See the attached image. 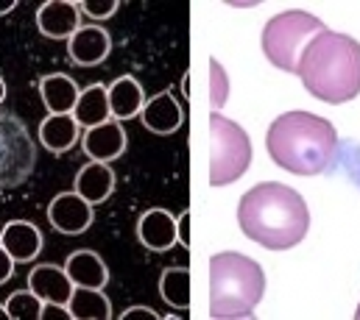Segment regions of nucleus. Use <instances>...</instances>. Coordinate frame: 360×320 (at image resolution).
<instances>
[{
    "label": "nucleus",
    "instance_id": "f257e3e1",
    "mask_svg": "<svg viewBox=\"0 0 360 320\" xmlns=\"http://www.w3.org/2000/svg\"><path fill=\"white\" fill-rule=\"evenodd\" d=\"M240 232L269 251H288L307 237L310 212L304 198L279 184L263 181L252 187L238 204Z\"/></svg>",
    "mask_w": 360,
    "mask_h": 320
},
{
    "label": "nucleus",
    "instance_id": "f03ea898",
    "mask_svg": "<svg viewBox=\"0 0 360 320\" xmlns=\"http://www.w3.org/2000/svg\"><path fill=\"white\" fill-rule=\"evenodd\" d=\"M266 151L271 161L293 175H319L338 154L335 126L310 112H285L269 126Z\"/></svg>",
    "mask_w": 360,
    "mask_h": 320
},
{
    "label": "nucleus",
    "instance_id": "7ed1b4c3",
    "mask_svg": "<svg viewBox=\"0 0 360 320\" xmlns=\"http://www.w3.org/2000/svg\"><path fill=\"white\" fill-rule=\"evenodd\" d=\"M296 76L302 79L304 89L324 100V103H347L360 95V42L335 34L321 31L304 48Z\"/></svg>",
    "mask_w": 360,
    "mask_h": 320
},
{
    "label": "nucleus",
    "instance_id": "20e7f679",
    "mask_svg": "<svg viewBox=\"0 0 360 320\" xmlns=\"http://www.w3.org/2000/svg\"><path fill=\"white\" fill-rule=\"evenodd\" d=\"M266 293V273L252 256L224 251L210 259V318H252Z\"/></svg>",
    "mask_w": 360,
    "mask_h": 320
},
{
    "label": "nucleus",
    "instance_id": "39448f33",
    "mask_svg": "<svg viewBox=\"0 0 360 320\" xmlns=\"http://www.w3.org/2000/svg\"><path fill=\"white\" fill-rule=\"evenodd\" d=\"M324 31V22L307 11H282L271 17L263 28V53L271 65L282 73H296L299 59L313 36Z\"/></svg>",
    "mask_w": 360,
    "mask_h": 320
},
{
    "label": "nucleus",
    "instance_id": "423d86ee",
    "mask_svg": "<svg viewBox=\"0 0 360 320\" xmlns=\"http://www.w3.org/2000/svg\"><path fill=\"white\" fill-rule=\"evenodd\" d=\"M252 167L249 134L229 117L212 112L210 117V184L229 187Z\"/></svg>",
    "mask_w": 360,
    "mask_h": 320
},
{
    "label": "nucleus",
    "instance_id": "0eeeda50",
    "mask_svg": "<svg viewBox=\"0 0 360 320\" xmlns=\"http://www.w3.org/2000/svg\"><path fill=\"white\" fill-rule=\"evenodd\" d=\"M37 161L34 140L14 112H0V187H20Z\"/></svg>",
    "mask_w": 360,
    "mask_h": 320
},
{
    "label": "nucleus",
    "instance_id": "6e6552de",
    "mask_svg": "<svg viewBox=\"0 0 360 320\" xmlns=\"http://www.w3.org/2000/svg\"><path fill=\"white\" fill-rule=\"evenodd\" d=\"M48 220L59 234H84L95 220V212L79 192H62L51 201Z\"/></svg>",
    "mask_w": 360,
    "mask_h": 320
},
{
    "label": "nucleus",
    "instance_id": "1a4fd4ad",
    "mask_svg": "<svg viewBox=\"0 0 360 320\" xmlns=\"http://www.w3.org/2000/svg\"><path fill=\"white\" fill-rule=\"evenodd\" d=\"M28 290L34 295H39L45 304L68 307V301L73 295V281H70L68 270L59 265H37L28 273Z\"/></svg>",
    "mask_w": 360,
    "mask_h": 320
},
{
    "label": "nucleus",
    "instance_id": "9d476101",
    "mask_svg": "<svg viewBox=\"0 0 360 320\" xmlns=\"http://www.w3.org/2000/svg\"><path fill=\"white\" fill-rule=\"evenodd\" d=\"M37 28L42 36L68 39L79 31V3L70 0H48L37 11Z\"/></svg>",
    "mask_w": 360,
    "mask_h": 320
},
{
    "label": "nucleus",
    "instance_id": "9b49d317",
    "mask_svg": "<svg viewBox=\"0 0 360 320\" xmlns=\"http://www.w3.org/2000/svg\"><path fill=\"white\" fill-rule=\"evenodd\" d=\"M82 148H84V154L90 159L106 164V161L117 159L126 151V131H123V126L117 120H106V123L84 131Z\"/></svg>",
    "mask_w": 360,
    "mask_h": 320
},
{
    "label": "nucleus",
    "instance_id": "f8f14e48",
    "mask_svg": "<svg viewBox=\"0 0 360 320\" xmlns=\"http://www.w3.org/2000/svg\"><path fill=\"white\" fill-rule=\"evenodd\" d=\"M137 237L148 251H168L179 240V229L171 212L165 209H148L137 223Z\"/></svg>",
    "mask_w": 360,
    "mask_h": 320
},
{
    "label": "nucleus",
    "instance_id": "ddd939ff",
    "mask_svg": "<svg viewBox=\"0 0 360 320\" xmlns=\"http://www.w3.org/2000/svg\"><path fill=\"white\" fill-rule=\"evenodd\" d=\"M112 51V36L101 25H84L70 36V59L82 67L101 65Z\"/></svg>",
    "mask_w": 360,
    "mask_h": 320
},
{
    "label": "nucleus",
    "instance_id": "4468645a",
    "mask_svg": "<svg viewBox=\"0 0 360 320\" xmlns=\"http://www.w3.org/2000/svg\"><path fill=\"white\" fill-rule=\"evenodd\" d=\"M0 245L8 251L14 262H31L42 251V234L28 220H11L0 232Z\"/></svg>",
    "mask_w": 360,
    "mask_h": 320
},
{
    "label": "nucleus",
    "instance_id": "2eb2a0df",
    "mask_svg": "<svg viewBox=\"0 0 360 320\" xmlns=\"http://www.w3.org/2000/svg\"><path fill=\"white\" fill-rule=\"evenodd\" d=\"M143 123H146L148 131L165 137V134H174L181 123H184V112H181L179 100L165 89V92L154 95L143 106Z\"/></svg>",
    "mask_w": 360,
    "mask_h": 320
},
{
    "label": "nucleus",
    "instance_id": "dca6fc26",
    "mask_svg": "<svg viewBox=\"0 0 360 320\" xmlns=\"http://www.w3.org/2000/svg\"><path fill=\"white\" fill-rule=\"evenodd\" d=\"M65 270L70 276V281L76 287H90V290H103L106 281H109V273H106V265L103 259L90 251V248H82V251H73L65 262Z\"/></svg>",
    "mask_w": 360,
    "mask_h": 320
},
{
    "label": "nucleus",
    "instance_id": "f3484780",
    "mask_svg": "<svg viewBox=\"0 0 360 320\" xmlns=\"http://www.w3.org/2000/svg\"><path fill=\"white\" fill-rule=\"evenodd\" d=\"M76 192L87 201V204H101L115 192V173L109 164L103 161H90L79 170L76 175Z\"/></svg>",
    "mask_w": 360,
    "mask_h": 320
},
{
    "label": "nucleus",
    "instance_id": "a211bd4d",
    "mask_svg": "<svg viewBox=\"0 0 360 320\" xmlns=\"http://www.w3.org/2000/svg\"><path fill=\"white\" fill-rule=\"evenodd\" d=\"M39 95H42V103L48 106L51 114H70L76 109L82 92H79L73 79L53 73V76H45L39 81Z\"/></svg>",
    "mask_w": 360,
    "mask_h": 320
},
{
    "label": "nucleus",
    "instance_id": "6ab92c4d",
    "mask_svg": "<svg viewBox=\"0 0 360 320\" xmlns=\"http://www.w3.org/2000/svg\"><path fill=\"white\" fill-rule=\"evenodd\" d=\"M39 142L51 154H65L79 142V123L73 114H51L39 126Z\"/></svg>",
    "mask_w": 360,
    "mask_h": 320
},
{
    "label": "nucleus",
    "instance_id": "aec40b11",
    "mask_svg": "<svg viewBox=\"0 0 360 320\" xmlns=\"http://www.w3.org/2000/svg\"><path fill=\"white\" fill-rule=\"evenodd\" d=\"M146 106V95H143V86L131 76H123L109 86V112L112 117L117 120H129L134 114H140Z\"/></svg>",
    "mask_w": 360,
    "mask_h": 320
},
{
    "label": "nucleus",
    "instance_id": "412c9836",
    "mask_svg": "<svg viewBox=\"0 0 360 320\" xmlns=\"http://www.w3.org/2000/svg\"><path fill=\"white\" fill-rule=\"evenodd\" d=\"M73 117L79 126L84 128H95L101 123H106L112 117L109 112V89L103 84H92L79 95V103L73 109Z\"/></svg>",
    "mask_w": 360,
    "mask_h": 320
},
{
    "label": "nucleus",
    "instance_id": "4be33fe9",
    "mask_svg": "<svg viewBox=\"0 0 360 320\" xmlns=\"http://www.w3.org/2000/svg\"><path fill=\"white\" fill-rule=\"evenodd\" d=\"M68 312L73 320H106L112 318V304L101 290L79 287L68 301Z\"/></svg>",
    "mask_w": 360,
    "mask_h": 320
},
{
    "label": "nucleus",
    "instance_id": "5701e85b",
    "mask_svg": "<svg viewBox=\"0 0 360 320\" xmlns=\"http://www.w3.org/2000/svg\"><path fill=\"white\" fill-rule=\"evenodd\" d=\"M160 295L168 307L187 309L190 307V270L187 267H168L160 279Z\"/></svg>",
    "mask_w": 360,
    "mask_h": 320
},
{
    "label": "nucleus",
    "instance_id": "b1692460",
    "mask_svg": "<svg viewBox=\"0 0 360 320\" xmlns=\"http://www.w3.org/2000/svg\"><path fill=\"white\" fill-rule=\"evenodd\" d=\"M6 307V312H8V318L11 320H39L42 318V307H45V301L39 298V295H34L31 290H17V293H11L8 295V301L3 304Z\"/></svg>",
    "mask_w": 360,
    "mask_h": 320
},
{
    "label": "nucleus",
    "instance_id": "393cba45",
    "mask_svg": "<svg viewBox=\"0 0 360 320\" xmlns=\"http://www.w3.org/2000/svg\"><path fill=\"white\" fill-rule=\"evenodd\" d=\"M210 103H212V109L218 112L224 103H226V98H229V79H226V70L221 67V62H210Z\"/></svg>",
    "mask_w": 360,
    "mask_h": 320
},
{
    "label": "nucleus",
    "instance_id": "a878e982",
    "mask_svg": "<svg viewBox=\"0 0 360 320\" xmlns=\"http://www.w3.org/2000/svg\"><path fill=\"white\" fill-rule=\"evenodd\" d=\"M90 17H95V20H103V17H112L115 11H117V0H103V3H95V0H84V3H79Z\"/></svg>",
    "mask_w": 360,
    "mask_h": 320
},
{
    "label": "nucleus",
    "instance_id": "bb28decb",
    "mask_svg": "<svg viewBox=\"0 0 360 320\" xmlns=\"http://www.w3.org/2000/svg\"><path fill=\"white\" fill-rule=\"evenodd\" d=\"M344 167H347V173L360 184V148L358 145H347V148H344Z\"/></svg>",
    "mask_w": 360,
    "mask_h": 320
},
{
    "label": "nucleus",
    "instance_id": "cd10ccee",
    "mask_svg": "<svg viewBox=\"0 0 360 320\" xmlns=\"http://www.w3.org/2000/svg\"><path fill=\"white\" fill-rule=\"evenodd\" d=\"M14 276V259L8 256V251L0 245V284H6Z\"/></svg>",
    "mask_w": 360,
    "mask_h": 320
},
{
    "label": "nucleus",
    "instance_id": "c85d7f7f",
    "mask_svg": "<svg viewBox=\"0 0 360 320\" xmlns=\"http://www.w3.org/2000/svg\"><path fill=\"white\" fill-rule=\"evenodd\" d=\"M134 318L157 320L160 315H157V312H151V309H143V307H137V309H126V312H123V320H134Z\"/></svg>",
    "mask_w": 360,
    "mask_h": 320
},
{
    "label": "nucleus",
    "instance_id": "c756f323",
    "mask_svg": "<svg viewBox=\"0 0 360 320\" xmlns=\"http://www.w3.org/2000/svg\"><path fill=\"white\" fill-rule=\"evenodd\" d=\"M42 318L62 320V318H68V309H65V307H59V304H45V307H42Z\"/></svg>",
    "mask_w": 360,
    "mask_h": 320
},
{
    "label": "nucleus",
    "instance_id": "7c9ffc66",
    "mask_svg": "<svg viewBox=\"0 0 360 320\" xmlns=\"http://www.w3.org/2000/svg\"><path fill=\"white\" fill-rule=\"evenodd\" d=\"M179 240H181V245H190V212H184L181 215V220H179Z\"/></svg>",
    "mask_w": 360,
    "mask_h": 320
},
{
    "label": "nucleus",
    "instance_id": "2f4dec72",
    "mask_svg": "<svg viewBox=\"0 0 360 320\" xmlns=\"http://www.w3.org/2000/svg\"><path fill=\"white\" fill-rule=\"evenodd\" d=\"M3 98H6V81L0 79V103H3Z\"/></svg>",
    "mask_w": 360,
    "mask_h": 320
},
{
    "label": "nucleus",
    "instance_id": "473e14b6",
    "mask_svg": "<svg viewBox=\"0 0 360 320\" xmlns=\"http://www.w3.org/2000/svg\"><path fill=\"white\" fill-rule=\"evenodd\" d=\"M0 318H3V320H11V318H8V312H6V307H0Z\"/></svg>",
    "mask_w": 360,
    "mask_h": 320
},
{
    "label": "nucleus",
    "instance_id": "72a5a7b5",
    "mask_svg": "<svg viewBox=\"0 0 360 320\" xmlns=\"http://www.w3.org/2000/svg\"><path fill=\"white\" fill-rule=\"evenodd\" d=\"M355 318H360V304H358V312H355Z\"/></svg>",
    "mask_w": 360,
    "mask_h": 320
}]
</instances>
